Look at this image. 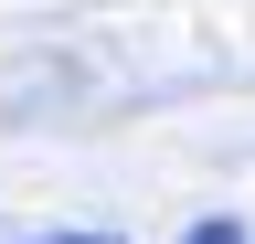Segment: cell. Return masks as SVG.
I'll use <instances>...</instances> for the list:
<instances>
[{"mask_svg": "<svg viewBox=\"0 0 255 244\" xmlns=\"http://www.w3.org/2000/svg\"><path fill=\"white\" fill-rule=\"evenodd\" d=\"M181 244H245V234H234V223H191Z\"/></svg>", "mask_w": 255, "mask_h": 244, "instance_id": "cell-1", "label": "cell"}, {"mask_svg": "<svg viewBox=\"0 0 255 244\" xmlns=\"http://www.w3.org/2000/svg\"><path fill=\"white\" fill-rule=\"evenodd\" d=\"M43 244H107V234H43Z\"/></svg>", "mask_w": 255, "mask_h": 244, "instance_id": "cell-2", "label": "cell"}]
</instances>
